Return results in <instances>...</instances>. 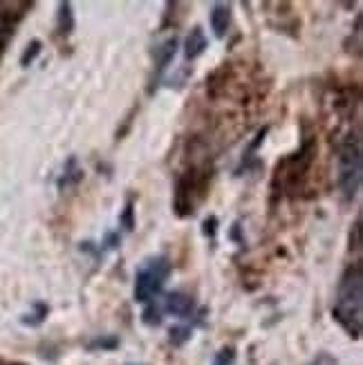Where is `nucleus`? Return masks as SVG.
<instances>
[{"instance_id": "1", "label": "nucleus", "mask_w": 363, "mask_h": 365, "mask_svg": "<svg viewBox=\"0 0 363 365\" xmlns=\"http://www.w3.org/2000/svg\"><path fill=\"white\" fill-rule=\"evenodd\" d=\"M334 319L345 327L352 336L361 334L363 323V267L361 262L350 264L343 272L337 289V303H334Z\"/></svg>"}, {"instance_id": "2", "label": "nucleus", "mask_w": 363, "mask_h": 365, "mask_svg": "<svg viewBox=\"0 0 363 365\" xmlns=\"http://www.w3.org/2000/svg\"><path fill=\"white\" fill-rule=\"evenodd\" d=\"M173 272V264L166 256H153L141 262V267L135 274V300L137 303H153V300L162 294L164 282L168 280Z\"/></svg>"}, {"instance_id": "3", "label": "nucleus", "mask_w": 363, "mask_h": 365, "mask_svg": "<svg viewBox=\"0 0 363 365\" xmlns=\"http://www.w3.org/2000/svg\"><path fill=\"white\" fill-rule=\"evenodd\" d=\"M363 178V155L359 135H350L339 150V188L345 200H354Z\"/></svg>"}, {"instance_id": "4", "label": "nucleus", "mask_w": 363, "mask_h": 365, "mask_svg": "<svg viewBox=\"0 0 363 365\" xmlns=\"http://www.w3.org/2000/svg\"><path fill=\"white\" fill-rule=\"evenodd\" d=\"M312 160H314V144H312V141H305V144L301 146V150L285 157V160L276 166L274 186L280 184L282 190L298 188V184H301L303 178L307 175Z\"/></svg>"}, {"instance_id": "5", "label": "nucleus", "mask_w": 363, "mask_h": 365, "mask_svg": "<svg viewBox=\"0 0 363 365\" xmlns=\"http://www.w3.org/2000/svg\"><path fill=\"white\" fill-rule=\"evenodd\" d=\"M207 195V178L200 173H184L175 184V197L173 209L180 217H188L195 213V206Z\"/></svg>"}, {"instance_id": "6", "label": "nucleus", "mask_w": 363, "mask_h": 365, "mask_svg": "<svg viewBox=\"0 0 363 365\" xmlns=\"http://www.w3.org/2000/svg\"><path fill=\"white\" fill-rule=\"evenodd\" d=\"M175 52H178V38L175 36H168L166 41H162L160 45L155 47V50H153L155 78H162V74L170 66V61L175 58Z\"/></svg>"}, {"instance_id": "7", "label": "nucleus", "mask_w": 363, "mask_h": 365, "mask_svg": "<svg viewBox=\"0 0 363 365\" xmlns=\"http://www.w3.org/2000/svg\"><path fill=\"white\" fill-rule=\"evenodd\" d=\"M207 47H209V38H207V34H204V29L200 25H193L191 31H188L186 38H184V56H186V61L200 58L204 52H207Z\"/></svg>"}, {"instance_id": "8", "label": "nucleus", "mask_w": 363, "mask_h": 365, "mask_svg": "<svg viewBox=\"0 0 363 365\" xmlns=\"http://www.w3.org/2000/svg\"><path fill=\"white\" fill-rule=\"evenodd\" d=\"M209 21H211V29H213L215 38H225L229 27H231V5H227V3H215L211 7Z\"/></svg>"}, {"instance_id": "9", "label": "nucleus", "mask_w": 363, "mask_h": 365, "mask_svg": "<svg viewBox=\"0 0 363 365\" xmlns=\"http://www.w3.org/2000/svg\"><path fill=\"white\" fill-rule=\"evenodd\" d=\"M193 307H195L193 298L184 292H170L164 298V309L173 316H180V319H186V316L193 312Z\"/></svg>"}, {"instance_id": "10", "label": "nucleus", "mask_w": 363, "mask_h": 365, "mask_svg": "<svg viewBox=\"0 0 363 365\" xmlns=\"http://www.w3.org/2000/svg\"><path fill=\"white\" fill-rule=\"evenodd\" d=\"M81 180H83V170L76 166V157H70L66 168H63V175L56 182V186H58V190H66L70 186H76Z\"/></svg>"}, {"instance_id": "11", "label": "nucleus", "mask_w": 363, "mask_h": 365, "mask_svg": "<svg viewBox=\"0 0 363 365\" xmlns=\"http://www.w3.org/2000/svg\"><path fill=\"white\" fill-rule=\"evenodd\" d=\"M56 29L61 36H70L74 31V11L70 3H61L56 14Z\"/></svg>"}, {"instance_id": "12", "label": "nucleus", "mask_w": 363, "mask_h": 365, "mask_svg": "<svg viewBox=\"0 0 363 365\" xmlns=\"http://www.w3.org/2000/svg\"><path fill=\"white\" fill-rule=\"evenodd\" d=\"M141 321H144L146 325H150V327L162 325V309L155 305V300H153V303H148L146 309L141 312Z\"/></svg>"}, {"instance_id": "13", "label": "nucleus", "mask_w": 363, "mask_h": 365, "mask_svg": "<svg viewBox=\"0 0 363 365\" xmlns=\"http://www.w3.org/2000/svg\"><path fill=\"white\" fill-rule=\"evenodd\" d=\"M41 50H43V43H41V41H31V43L25 47V52L21 54V66H23V68H29L31 63L36 61V56L41 54Z\"/></svg>"}, {"instance_id": "14", "label": "nucleus", "mask_w": 363, "mask_h": 365, "mask_svg": "<svg viewBox=\"0 0 363 365\" xmlns=\"http://www.w3.org/2000/svg\"><path fill=\"white\" fill-rule=\"evenodd\" d=\"M117 345H119V339L115 336H99L88 345V350H115Z\"/></svg>"}, {"instance_id": "15", "label": "nucleus", "mask_w": 363, "mask_h": 365, "mask_svg": "<svg viewBox=\"0 0 363 365\" xmlns=\"http://www.w3.org/2000/svg\"><path fill=\"white\" fill-rule=\"evenodd\" d=\"M119 222H121V227H123L126 231H133V229H135V209H133V200L126 202V209H123Z\"/></svg>"}, {"instance_id": "16", "label": "nucleus", "mask_w": 363, "mask_h": 365, "mask_svg": "<svg viewBox=\"0 0 363 365\" xmlns=\"http://www.w3.org/2000/svg\"><path fill=\"white\" fill-rule=\"evenodd\" d=\"M191 339V327H173L170 329V343L173 345H184Z\"/></svg>"}, {"instance_id": "17", "label": "nucleus", "mask_w": 363, "mask_h": 365, "mask_svg": "<svg viewBox=\"0 0 363 365\" xmlns=\"http://www.w3.org/2000/svg\"><path fill=\"white\" fill-rule=\"evenodd\" d=\"M233 361H235V350H233V347H223V350L215 354L213 365H233Z\"/></svg>"}, {"instance_id": "18", "label": "nucleus", "mask_w": 363, "mask_h": 365, "mask_svg": "<svg viewBox=\"0 0 363 365\" xmlns=\"http://www.w3.org/2000/svg\"><path fill=\"white\" fill-rule=\"evenodd\" d=\"M202 233L207 237H211V240H215V233H218V217L215 215H209L202 222Z\"/></svg>"}, {"instance_id": "19", "label": "nucleus", "mask_w": 363, "mask_h": 365, "mask_svg": "<svg viewBox=\"0 0 363 365\" xmlns=\"http://www.w3.org/2000/svg\"><path fill=\"white\" fill-rule=\"evenodd\" d=\"M359 249H361V217H357L350 231V251H359Z\"/></svg>"}, {"instance_id": "20", "label": "nucleus", "mask_w": 363, "mask_h": 365, "mask_svg": "<svg viewBox=\"0 0 363 365\" xmlns=\"http://www.w3.org/2000/svg\"><path fill=\"white\" fill-rule=\"evenodd\" d=\"M119 242H121V237H119L117 233H108V235H106V240H103L106 249H117Z\"/></svg>"}]
</instances>
